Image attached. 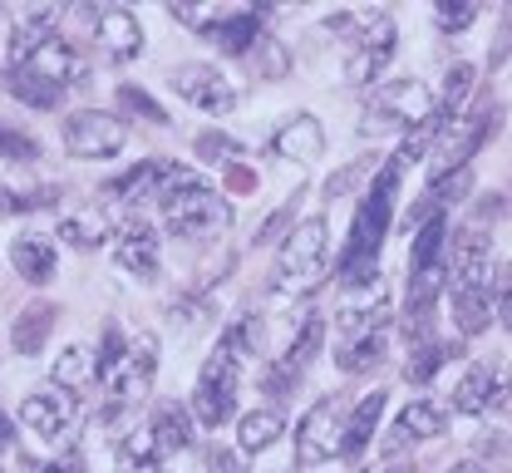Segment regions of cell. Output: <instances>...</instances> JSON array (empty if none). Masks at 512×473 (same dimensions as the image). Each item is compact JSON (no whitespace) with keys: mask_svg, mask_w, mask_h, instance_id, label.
Listing matches in <instances>:
<instances>
[{"mask_svg":"<svg viewBox=\"0 0 512 473\" xmlns=\"http://www.w3.org/2000/svg\"><path fill=\"white\" fill-rule=\"evenodd\" d=\"M399 173H404V158H384V168L370 178L365 198L350 217V232H345V247L335 257V276L345 286H380V247L389 237V222H394V203H399Z\"/></svg>","mask_w":512,"mask_h":473,"instance_id":"6da1fadb","label":"cell"},{"mask_svg":"<svg viewBox=\"0 0 512 473\" xmlns=\"http://www.w3.org/2000/svg\"><path fill=\"white\" fill-rule=\"evenodd\" d=\"M448 301H453V326L458 336H483L498 316V271L483 227H463L448 257Z\"/></svg>","mask_w":512,"mask_h":473,"instance_id":"7a4b0ae2","label":"cell"},{"mask_svg":"<svg viewBox=\"0 0 512 473\" xmlns=\"http://www.w3.org/2000/svg\"><path fill=\"white\" fill-rule=\"evenodd\" d=\"M256 340H261L256 316H237V321L222 331L217 350L207 355V365H202V375H197V385H192V419H197V424L222 429V424L237 414L242 370H247V360L256 355Z\"/></svg>","mask_w":512,"mask_h":473,"instance_id":"3957f363","label":"cell"},{"mask_svg":"<svg viewBox=\"0 0 512 473\" xmlns=\"http://www.w3.org/2000/svg\"><path fill=\"white\" fill-rule=\"evenodd\" d=\"M325 276H330V232H325V217H306L281 242L276 291L281 296H311Z\"/></svg>","mask_w":512,"mask_h":473,"instance_id":"277c9868","label":"cell"},{"mask_svg":"<svg viewBox=\"0 0 512 473\" xmlns=\"http://www.w3.org/2000/svg\"><path fill=\"white\" fill-rule=\"evenodd\" d=\"M158 207H163V227L173 237H183V242H207V237H217V232L232 227V203L217 188H207L197 173H192L183 188H173Z\"/></svg>","mask_w":512,"mask_h":473,"instance_id":"5b68a950","label":"cell"},{"mask_svg":"<svg viewBox=\"0 0 512 473\" xmlns=\"http://www.w3.org/2000/svg\"><path fill=\"white\" fill-rule=\"evenodd\" d=\"M434 89L424 79H389L375 89V99L365 104V119H360V134L365 138H384L399 134V129H419L429 114H434Z\"/></svg>","mask_w":512,"mask_h":473,"instance_id":"8992f818","label":"cell"},{"mask_svg":"<svg viewBox=\"0 0 512 473\" xmlns=\"http://www.w3.org/2000/svg\"><path fill=\"white\" fill-rule=\"evenodd\" d=\"M498 124H503V109H498V104H478L463 124H453V134H448L444 143H439V153H434V183H439V178H453V173H463L468 158L498 134Z\"/></svg>","mask_w":512,"mask_h":473,"instance_id":"52a82bcc","label":"cell"},{"mask_svg":"<svg viewBox=\"0 0 512 473\" xmlns=\"http://www.w3.org/2000/svg\"><path fill=\"white\" fill-rule=\"evenodd\" d=\"M340 429H345V414L335 405V395L316 400L296 424V464L320 469L325 459H340Z\"/></svg>","mask_w":512,"mask_h":473,"instance_id":"ba28073f","label":"cell"},{"mask_svg":"<svg viewBox=\"0 0 512 473\" xmlns=\"http://www.w3.org/2000/svg\"><path fill=\"white\" fill-rule=\"evenodd\" d=\"M128 143V124L124 119H114V114H104V109H79V114H69V124H64V148L74 153V158H119Z\"/></svg>","mask_w":512,"mask_h":473,"instance_id":"9c48e42d","label":"cell"},{"mask_svg":"<svg viewBox=\"0 0 512 473\" xmlns=\"http://www.w3.org/2000/svg\"><path fill=\"white\" fill-rule=\"evenodd\" d=\"M153 375H158V340L153 336H138L128 345V360L119 365V375L104 385V419H114V414H124L133 409L143 395H148V385H153Z\"/></svg>","mask_w":512,"mask_h":473,"instance_id":"30bf717a","label":"cell"},{"mask_svg":"<svg viewBox=\"0 0 512 473\" xmlns=\"http://www.w3.org/2000/svg\"><path fill=\"white\" fill-rule=\"evenodd\" d=\"M512 400V370L503 360H473L453 385V414H493Z\"/></svg>","mask_w":512,"mask_h":473,"instance_id":"8fae6325","label":"cell"},{"mask_svg":"<svg viewBox=\"0 0 512 473\" xmlns=\"http://www.w3.org/2000/svg\"><path fill=\"white\" fill-rule=\"evenodd\" d=\"M173 89H178V99H188L192 109H202L212 119H222V114H232L242 104V89L217 65H178L173 69Z\"/></svg>","mask_w":512,"mask_h":473,"instance_id":"7c38bea8","label":"cell"},{"mask_svg":"<svg viewBox=\"0 0 512 473\" xmlns=\"http://www.w3.org/2000/svg\"><path fill=\"white\" fill-rule=\"evenodd\" d=\"M79 419H84V405H79V395H69V390H40V395H30V400L20 405V424H25L30 434L50 439V444L74 439V434H79Z\"/></svg>","mask_w":512,"mask_h":473,"instance_id":"4fadbf2b","label":"cell"},{"mask_svg":"<svg viewBox=\"0 0 512 473\" xmlns=\"http://www.w3.org/2000/svg\"><path fill=\"white\" fill-rule=\"evenodd\" d=\"M320 345H325V316H306V326H301V336L286 345V355L266 370V380H261V390L271 395V400H286L296 385H301V375L311 370V360L320 355Z\"/></svg>","mask_w":512,"mask_h":473,"instance_id":"5bb4252c","label":"cell"},{"mask_svg":"<svg viewBox=\"0 0 512 473\" xmlns=\"http://www.w3.org/2000/svg\"><path fill=\"white\" fill-rule=\"evenodd\" d=\"M192 173L183 163H173V158H148V163H138V168H128L124 178H114L109 183V193L114 198H124V203H163L173 188H183Z\"/></svg>","mask_w":512,"mask_h":473,"instance_id":"9a60e30c","label":"cell"},{"mask_svg":"<svg viewBox=\"0 0 512 473\" xmlns=\"http://www.w3.org/2000/svg\"><path fill=\"white\" fill-rule=\"evenodd\" d=\"M389 336V291L370 286V296L345 301L335 311V345H365V340Z\"/></svg>","mask_w":512,"mask_h":473,"instance_id":"2e32d148","label":"cell"},{"mask_svg":"<svg viewBox=\"0 0 512 473\" xmlns=\"http://www.w3.org/2000/svg\"><path fill=\"white\" fill-rule=\"evenodd\" d=\"M448 429V405L439 400H409L399 409V419L389 424V439H384V459H399L409 444H424V439H439Z\"/></svg>","mask_w":512,"mask_h":473,"instance_id":"e0dca14e","label":"cell"},{"mask_svg":"<svg viewBox=\"0 0 512 473\" xmlns=\"http://www.w3.org/2000/svg\"><path fill=\"white\" fill-rule=\"evenodd\" d=\"M114 262H119L128 276H138V281H153V276H158L163 252H158V232H153V222L128 217L124 227L114 232Z\"/></svg>","mask_w":512,"mask_h":473,"instance_id":"ac0fdd59","label":"cell"},{"mask_svg":"<svg viewBox=\"0 0 512 473\" xmlns=\"http://www.w3.org/2000/svg\"><path fill=\"white\" fill-rule=\"evenodd\" d=\"M20 69H25V74H35V79H45V84H50V89H60V94L89 79L84 55H79L74 45H64L60 35H55V40H45V45H40V50H35V55H30Z\"/></svg>","mask_w":512,"mask_h":473,"instance_id":"d6986e66","label":"cell"},{"mask_svg":"<svg viewBox=\"0 0 512 473\" xmlns=\"http://www.w3.org/2000/svg\"><path fill=\"white\" fill-rule=\"evenodd\" d=\"M394 20H384L380 30H370L360 45H350V60H345V79L355 84V89H380V74L389 69V60H394Z\"/></svg>","mask_w":512,"mask_h":473,"instance_id":"ffe728a7","label":"cell"},{"mask_svg":"<svg viewBox=\"0 0 512 473\" xmlns=\"http://www.w3.org/2000/svg\"><path fill=\"white\" fill-rule=\"evenodd\" d=\"M94 40H99L104 60L124 65V60H133V55L143 50V25H138V15H133V10L109 5V10H99V15H94Z\"/></svg>","mask_w":512,"mask_h":473,"instance_id":"44dd1931","label":"cell"},{"mask_svg":"<svg viewBox=\"0 0 512 473\" xmlns=\"http://www.w3.org/2000/svg\"><path fill=\"white\" fill-rule=\"evenodd\" d=\"M271 153L286 163H316L325 153V129L316 114H291L276 134H271Z\"/></svg>","mask_w":512,"mask_h":473,"instance_id":"7402d4cb","label":"cell"},{"mask_svg":"<svg viewBox=\"0 0 512 473\" xmlns=\"http://www.w3.org/2000/svg\"><path fill=\"white\" fill-rule=\"evenodd\" d=\"M384 390H370V395H360L355 400V409L345 414V429H340V459H360L365 449H370V439H375V429H380V419H384Z\"/></svg>","mask_w":512,"mask_h":473,"instance_id":"603a6c76","label":"cell"},{"mask_svg":"<svg viewBox=\"0 0 512 473\" xmlns=\"http://www.w3.org/2000/svg\"><path fill=\"white\" fill-rule=\"evenodd\" d=\"M55 25H60V10L55 5H35V10H20L15 25H10V60L15 69L25 65L45 40H55Z\"/></svg>","mask_w":512,"mask_h":473,"instance_id":"cb8c5ba5","label":"cell"},{"mask_svg":"<svg viewBox=\"0 0 512 473\" xmlns=\"http://www.w3.org/2000/svg\"><path fill=\"white\" fill-rule=\"evenodd\" d=\"M261 20H266V10H232V15L207 20L202 35H207L217 50H227V55H252V45L261 40Z\"/></svg>","mask_w":512,"mask_h":473,"instance_id":"d4e9b609","label":"cell"},{"mask_svg":"<svg viewBox=\"0 0 512 473\" xmlns=\"http://www.w3.org/2000/svg\"><path fill=\"white\" fill-rule=\"evenodd\" d=\"M10 262L20 271V281H30V286H45L55 267H60V252H55V242L50 237H40V232H25V237H15L10 242Z\"/></svg>","mask_w":512,"mask_h":473,"instance_id":"484cf974","label":"cell"},{"mask_svg":"<svg viewBox=\"0 0 512 473\" xmlns=\"http://www.w3.org/2000/svg\"><path fill=\"white\" fill-rule=\"evenodd\" d=\"M55 316H60V311H55L50 301H30V306L15 316V331H10L15 350H20V355H40L50 331H55Z\"/></svg>","mask_w":512,"mask_h":473,"instance_id":"4316f807","label":"cell"},{"mask_svg":"<svg viewBox=\"0 0 512 473\" xmlns=\"http://www.w3.org/2000/svg\"><path fill=\"white\" fill-rule=\"evenodd\" d=\"M148 434H153V444H158L163 454H178V449H188L192 444V414L183 405H158L153 409Z\"/></svg>","mask_w":512,"mask_h":473,"instance_id":"83f0119b","label":"cell"},{"mask_svg":"<svg viewBox=\"0 0 512 473\" xmlns=\"http://www.w3.org/2000/svg\"><path fill=\"white\" fill-rule=\"evenodd\" d=\"M60 237L74 247H99L109 237V212L104 207H74L60 217Z\"/></svg>","mask_w":512,"mask_h":473,"instance_id":"f1b7e54d","label":"cell"},{"mask_svg":"<svg viewBox=\"0 0 512 473\" xmlns=\"http://www.w3.org/2000/svg\"><path fill=\"white\" fill-rule=\"evenodd\" d=\"M281 414L276 409H252V414H242V424H237V449L242 454H266L276 439H281Z\"/></svg>","mask_w":512,"mask_h":473,"instance_id":"f546056e","label":"cell"},{"mask_svg":"<svg viewBox=\"0 0 512 473\" xmlns=\"http://www.w3.org/2000/svg\"><path fill=\"white\" fill-rule=\"evenodd\" d=\"M163 449L153 444V434L148 429H133L119 439V473H163Z\"/></svg>","mask_w":512,"mask_h":473,"instance_id":"4dcf8cb0","label":"cell"},{"mask_svg":"<svg viewBox=\"0 0 512 473\" xmlns=\"http://www.w3.org/2000/svg\"><path fill=\"white\" fill-rule=\"evenodd\" d=\"M55 390H79V385H89V380H99V360L84 350V345H69V350H60V360H55Z\"/></svg>","mask_w":512,"mask_h":473,"instance_id":"1f68e13d","label":"cell"},{"mask_svg":"<svg viewBox=\"0 0 512 473\" xmlns=\"http://www.w3.org/2000/svg\"><path fill=\"white\" fill-rule=\"evenodd\" d=\"M448 355H458V340H429V345H414V350H409V365H404V380H409V385H429V380L444 370Z\"/></svg>","mask_w":512,"mask_h":473,"instance_id":"d6a6232c","label":"cell"},{"mask_svg":"<svg viewBox=\"0 0 512 473\" xmlns=\"http://www.w3.org/2000/svg\"><path fill=\"white\" fill-rule=\"evenodd\" d=\"M473 79H478V69H473V65H453L444 74V94H439V104H434V114H439L444 124H453V119H458V109L468 104Z\"/></svg>","mask_w":512,"mask_h":473,"instance_id":"836d02e7","label":"cell"},{"mask_svg":"<svg viewBox=\"0 0 512 473\" xmlns=\"http://www.w3.org/2000/svg\"><path fill=\"white\" fill-rule=\"evenodd\" d=\"M384 20V10H335V15H325V30L330 35H340V40H350V45H360L370 30H380Z\"/></svg>","mask_w":512,"mask_h":473,"instance_id":"e575fe53","label":"cell"},{"mask_svg":"<svg viewBox=\"0 0 512 473\" xmlns=\"http://www.w3.org/2000/svg\"><path fill=\"white\" fill-rule=\"evenodd\" d=\"M10 94H15L20 104H30V109H55V104L64 99L60 89H50L45 79H35V74H25V69L10 74Z\"/></svg>","mask_w":512,"mask_h":473,"instance_id":"d590c367","label":"cell"},{"mask_svg":"<svg viewBox=\"0 0 512 473\" xmlns=\"http://www.w3.org/2000/svg\"><path fill=\"white\" fill-rule=\"evenodd\" d=\"M256 69V79H286V69H291V55H286V45L281 40H271V35H261L256 40V50L247 55Z\"/></svg>","mask_w":512,"mask_h":473,"instance_id":"8d00e7d4","label":"cell"},{"mask_svg":"<svg viewBox=\"0 0 512 473\" xmlns=\"http://www.w3.org/2000/svg\"><path fill=\"white\" fill-rule=\"evenodd\" d=\"M380 168H384L380 158H355V163H345V168H340V173H335V178L325 183V198L335 203V198H345V193H355V188H360L365 178H375Z\"/></svg>","mask_w":512,"mask_h":473,"instance_id":"74e56055","label":"cell"},{"mask_svg":"<svg viewBox=\"0 0 512 473\" xmlns=\"http://www.w3.org/2000/svg\"><path fill=\"white\" fill-rule=\"evenodd\" d=\"M483 10L473 5V0H439L434 5V25L444 30V35H458V30H468L473 20H478Z\"/></svg>","mask_w":512,"mask_h":473,"instance_id":"f35d334b","label":"cell"},{"mask_svg":"<svg viewBox=\"0 0 512 473\" xmlns=\"http://www.w3.org/2000/svg\"><path fill=\"white\" fill-rule=\"evenodd\" d=\"M128 345H133V340H124L119 326L104 331V345H99V385H109V380L119 375V365L128 360Z\"/></svg>","mask_w":512,"mask_h":473,"instance_id":"ab89813d","label":"cell"},{"mask_svg":"<svg viewBox=\"0 0 512 473\" xmlns=\"http://www.w3.org/2000/svg\"><path fill=\"white\" fill-rule=\"evenodd\" d=\"M197 158H202V163H242L247 148L227 134H202L197 138Z\"/></svg>","mask_w":512,"mask_h":473,"instance_id":"60d3db41","label":"cell"},{"mask_svg":"<svg viewBox=\"0 0 512 473\" xmlns=\"http://www.w3.org/2000/svg\"><path fill=\"white\" fill-rule=\"evenodd\" d=\"M0 158H15V163H35L40 158V143L10 124H0Z\"/></svg>","mask_w":512,"mask_h":473,"instance_id":"b9f144b4","label":"cell"},{"mask_svg":"<svg viewBox=\"0 0 512 473\" xmlns=\"http://www.w3.org/2000/svg\"><path fill=\"white\" fill-rule=\"evenodd\" d=\"M119 104H124V109H133V114H143L148 124H168V114H163V109H158V104H153L143 89H133V84H124V89H119Z\"/></svg>","mask_w":512,"mask_h":473,"instance_id":"7bdbcfd3","label":"cell"},{"mask_svg":"<svg viewBox=\"0 0 512 473\" xmlns=\"http://www.w3.org/2000/svg\"><path fill=\"white\" fill-rule=\"evenodd\" d=\"M498 321L512 331V267L498 276Z\"/></svg>","mask_w":512,"mask_h":473,"instance_id":"ee69618b","label":"cell"},{"mask_svg":"<svg viewBox=\"0 0 512 473\" xmlns=\"http://www.w3.org/2000/svg\"><path fill=\"white\" fill-rule=\"evenodd\" d=\"M286 222H291V207H281V212H271V217H266V227L256 232V242H271V237H276V232H281Z\"/></svg>","mask_w":512,"mask_h":473,"instance_id":"f6af8a7d","label":"cell"},{"mask_svg":"<svg viewBox=\"0 0 512 473\" xmlns=\"http://www.w3.org/2000/svg\"><path fill=\"white\" fill-rule=\"evenodd\" d=\"M212 469L217 473H242V459H237V454H227V449H212Z\"/></svg>","mask_w":512,"mask_h":473,"instance_id":"bcb514c9","label":"cell"},{"mask_svg":"<svg viewBox=\"0 0 512 473\" xmlns=\"http://www.w3.org/2000/svg\"><path fill=\"white\" fill-rule=\"evenodd\" d=\"M355 473H414V459H384L375 469H355Z\"/></svg>","mask_w":512,"mask_h":473,"instance_id":"7dc6e473","label":"cell"},{"mask_svg":"<svg viewBox=\"0 0 512 473\" xmlns=\"http://www.w3.org/2000/svg\"><path fill=\"white\" fill-rule=\"evenodd\" d=\"M45 473H84V464H79L74 454H64V459H55V464H45Z\"/></svg>","mask_w":512,"mask_h":473,"instance_id":"c3c4849f","label":"cell"},{"mask_svg":"<svg viewBox=\"0 0 512 473\" xmlns=\"http://www.w3.org/2000/svg\"><path fill=\"white\" fill-rule=\"evenodd\" d=\"M448 473H498V469H488V464H478V459H458Z\"/></svg>","mask_w":512,"mask_h":473,"instance_id":"681fc988","label":"cell"}]
</instances>
